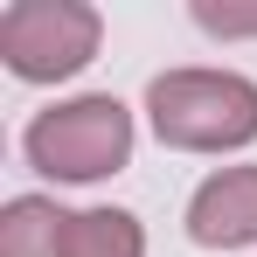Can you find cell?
Wrapping results in <instances>:
<instances>
[{
  "instance_id": "obj_1",
  "label": "cell",
  "mask_w": 257,
  "mask_h": 257,
  "mask_svg": "<svg viewBox=\"0 0 257 257\" xmlns=\"http://www.w3.org/2000/svg\"><path fill=\"white\" fill-rule=\"evenodd\" d=\"M146 118L174 153H229L257 139V84L236 70H167L146 84Z\"/></svg>"
},
{
  "instance_id": "obj_2",
  "label": "cell",
  "mask_w": 257,
  "mask_h": 257,
  "mask_svg": "<svg viewBox=\"0 0 257 257\" xmlns=\"http://www.w3.org/2000/svg\"><path fill=\"white\" fill-rule=\"evenodd\" d=\"M28 160L49 181H104V174H118L132 160V111L118 97H104V90L49 104L28 125Z\"/></svg>"
},
{
  "instance_id": "obj_3",
  "label": "cell",
  "mask_w": 257,
  "mask_h": 257,
  "mask_svg": "<svg viewBox=\"0 0 257 257\" xmlns=\"http://www.w3.org/2000/svg\"><path fill=\"white\" fill-rule=\"evenodd\" d=\"M97 56V7L84 0H14L0 14V63L21 84L77 77Z\"/></svg>"
},
{
  "instance_id": "obj_4",
  "label": "cell",
  "mask_w": 257,
  "mask_h": 257,
  "mask_svg": "<svg viewBox=\"0 0 257 257\" xmlns=\"http://www.w3.org/2000/svg\"><path fill=\"white\" fill-rule=\"evenodd\" d=\"M188 236L202 250H243L257 243V167H222L188 202Z\"/></svg>"
},
{
  "instance_id": "obj_5",
  "label": "cell",
  "mask_w": 257,
  "mask_h": 257,
  "mask_svg": "<svg viewBox=\"0 0 257 257\" xmlns=\"http://www.w3.org/2000/svg\"><path fill=\"white\" fill-rule=\"evenodd\" d=\"M63 222L70 209H56L49 195H14L0 209V257H63Z\"/></svg>"
},
{
  "instance_id": "obj_6",
  "label": "cell",
  "mask_w": 257,
  "mask_h": 257,
  "mask_svg": "<svg viewBox=\"0 0 257 257\" xmlns=\"http://www.w3.org/2000/svg\"><path fill=\"white\" fill-rule=\"evenodd\" d=\"M63 257H146V229L125 209H77L63 222Z\"/></svg>"
},
{
  "instance_id": "obj_7",
  "label": "cell",
  "mask_w": 257,
  "mask_h": 257,
  "mask_svg": "<svg viewBox=\"0 0 257 257\" xmlns=\"http://www.w3.org/2000/svg\"><path fill=\"white\" fill-rule=\"evenodd\" d=\"M195 21L209 35H257V7H209V0H195Z\"/></svg>"
}]
</instances>
